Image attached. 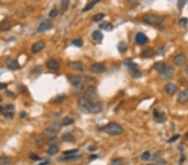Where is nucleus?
I'll return each instance as SVG.
<instances>
[{"mask_svg": "<svg viewBox=\"0 0 188 165\" xmlns=\"http://www.w3.org/2000/svg\"><path fill=\"white\" fill-rule=\"evenodd\" d=\"M68 67L71 69H75L77 71H84L85 70V65L83 64V63L79 62V61L69 62L68 64Z\"/></svg>", "mask_w": 188, "mask_h": 165, "instance_id": "obj_10", "label": "nucleus"}, {"mask_svg": "<svg viewBox=\"0 0 188 165\" xmlns=\"http://www.w3.org/2000/svg\"><path fill=\"white\" fill-rule=\"evenodd\" d=\"M125 65L129 68V70L134 69V68H138L137 64H135V63H133L131 61H125Z\"/></svg>", "mask_w": 188, "mask_h": 165, "instance_id": "obj_34", "label": "nucleus"}, {"mask_svg": "<svg viewBox=\"0 0 188 165\" xmlns=\"http://www.w3.org/2000/svg\"><path fill=\"white\" fill-rule=\"evenodd\" d=\"M153 117L154 120L157 123H162L166 120V117L164 113H161L157 109H155L153 111Z\"/></svg>", "mask_w": 188, "mask_h": 165, "instance_id": "obj_6", "label": "nucleus"}, {"mask_svg": "<svg viewBox=\"0 0 188 165\" xmlns=\"http://www.w3.org/2000/svg\"><path fill=\"white\" fill-rule=\"evenodd\" d=\"M130 71V74H131V75L134 78H141V75H142V74H141V72L138 69V68H134V69H131V70H129Z\"/></svg>", "mask_w": 188, "mask_h": 165, "instance_id": "obj_30", "label": "nucleus"}, {"mask_svg": "<svg viewBox=\"0 0 188 165\" xmlns=\"http://www.w3.org/2000/svg\"><path fill=\"white\" fill-rule=\"evenodd\" d=\"M13 116H14V114H13V112H8V113H4V117L5 118H7V119H13Z\"/></svg>", "mask_w": 188, "mask_h": 165, "instance_id": "obj_47", "label": "nucleus"}, {"mask_svg": "<svg viewBox=\"0 0 188 165\" xmlns=\"http://www.w3.org/2000/svg\"><path fill=\"white\" fill-rule=\"evenodd\" d=\"M187 62V57L182 54H177L174 58H173V63L177 67L184 66Z\"/></svg>", "mask_w": 188, "mask_h": 165, "instance_id": "obj_5", "label": "nucleus"}, {"mask_svg": "<svg viewBox=\"0 0 188 165\" xmlns=\"http://www.w3.org/2000/svg\"><path fill=\"white\" fill-rule=\"evenodd\" d=\"M105 13H97V14H95V16H93V18H92V19H93V21H95V22H100L101 20H103V19L105 18Z\"/></svg>", "mask_w": 188, "mask_h": 165, "instance_id": "obj_33", "label": "nucleus"}, {"mask_svg": "<svg viewBox=\"0 0 188 165\" xmlns=\"http://www.w3.org/2000/svg\"><path fill=\"white\" fill-rule=\"evenodd\" d=\"M79 158H81V156H78L77 154H75V155H65V157L59 158V160H60L62 162H69V161L77 160Z\"/></svg>", "mask_w": 188, "mask_h": 165, "instance_id": "obj_19", "label": "nucleus"}, {"mask_svg": "<svg viewBox=\"0 0 188 165\" xmlns=\"http://www.w3.org/2000/svg\"><path fill=\"white\" fill-rule=\"evenodd\" d=\"M68 80L75 87V88L82 89L83 87V78L79 75H69L68 76Z\"/></svg>", "mask_w": 188, "mask_h": 165, "instance_id": "obj_3", "label": "nucleus"}, {"mask_svg": "<svg viewBox=\"0 0 188 165\" xmlns=\"http://www.w3.org/2000/svg\"><path fill=\"white\" fill-rule=\"evenodd\" d=\"M47 153L50 156H53V155H55L59 153V148L57 147V145H52L49 148Z\"/></svg>", "mask_w": 188, "mask_h": 165, "instance_id": "obj_26", "label": "nucleus"}, {"mask_svg": "<svg viewBox=\"0 0 188 165\" xmlns=\"http://www.w3.org/2000/svg\"><path fill=\"white\" fill-rule=\"evenodd\" d=\"M73 123H74V119L69 118V117H65L62 120V124L65 125V126H68V125H70V124H73Z\"/></svg>", "mask_w": 188, "mask_h": 165, "instance_id": "obj_35", "label": "nucleus"}, {"mask_svg": "<svg viewBox=\"0 0 188 165\" xmlns=\"http://www.w3.org/2000/svg\"><path fill=\"white\" fill-rule=\"evenodd\" d=\"M141 54L145 58H151L153 55L155 54V52H154V50L151 48H144L142 50Z\"/></svg>", "mask_w": 188, "mask_h": 165, "instance_id": "obj_22", "label": "nucleus"}, {"mask_svg": "<svg viewBox=\"0 0 188 165\" xmlns=\"http://www.w3.org/2000/svg\"><path fill=\"white\" fill-rule=\"evenodd\" d=\"M11 28V23L9 20H3L0 23V29L2 31H8Z\"/></svg>", "mask_w": 188, "mask_h": 165, "instance_id": "obj_20", "label": "nucleus"}, {"mask_svg": "<svg viewBox=\"0 0 188 165\" xmlns=\"http://www.w3.org/2000/svg\"><path fill=\"white\" fill-rule=\"evenodd\" d=\"M103 109V105L101 103H92L88 112L90 113H98Z\"/></svg>", "mask_w": 188, "mask_h": 165, "instance_id": "obj_12", "label": "nucleus"}, {"mask_svg": "<svg viewBox=\"0 0 188 165\" xmlns=\"http://www.w3.org/2000/svg\"><path fill=\"white\" fill-rule=\"evenodd\" d=\"M186 3H187V1H186V0H179L178 3H177V7L181 9H182V8L185 6Z\"/></svg>", "mask_w": 188, "mask_h": 165, "instance_id": "obj_43", "label": "nucleus"}, {"mask_svg": "<svg viewBox=\"0 0 188 165\" xmlns=\"http://www.w3.org/2000/svg\"><path fill=\"white\" fill-rule=\"evenodd\" d=\"M91 68V71L95 74H102L105 71V66L103 64H100V63H96V64H94L93 65H91L90 67Z\"/></svg>", "mask_w": 188, "mask_h": 165, "instance_id": "obj_11", "label": "nucleus"}, {"mask_svg": "<svg viewBox=\"0 0 188 165\" xmlns=\"http://www.w3.org/2000/svg\"><path fill=\"white\" fill-rule=\"evenodd\" d=\"M164 17L155 15L151 13H145L143 16V20L145 22L151 24V25H160L164 22Z\"/></svg>", "mask_w": 188, "mask_h": 165, "instance_id": "obj_2", "label": "nucleus"}, {"mask_svg": "<svg viewBox=\"0 0 188 165\" xmlns=\"http://www.w3.org/2000/svg\"><path fill=\"white\" fill-rule=\"evenodd\" d=\"M185 160H186V157H185V155H181V158H180V161H179V164H181L184 163Z\"/></svg>", "mask_w": 188, "mask_h": 165, "instance_id": "obj_51", "label": "nucleus"}, {"mask_svg": "<svg viewBox=\"0 0 188 165\" xmlns=\"http://www.w3.org/2000/svg\"><path fill=\"white\" fill-rule=\"evenodd\" d=\"M91 103H90L89 100L86 97H81V98H79V100H78L79 108L82 110V111H86V112H88V110L89 109V107H90V105H91Z\"/></svg>", "mask_w": 188, "mask_h": 165, "instance_id": "obj_4", "label": "nucleus"}, {"mask_svg": "<svg viewBox=\"0 0 188 165\" xmlns=\"http://www.w3.org/2000/svg\"><path fill=\"white\" fill-rule=\"evenodd\" d=\"M72 44H74L75 46H76V47H81L83 45V41L80 38H75V39L73 40Z\"/></svg>", "mask_w": 188, "mask_h": 165, "instance_id": "obj_38", "label": "nucleus"}, {"mask_svg": "<svg viewBox=\"0 0 188 165\" xmlns=\"http://www.w3.org/2000/svg\"><path fill=\"white\" fill-rule=\"evenodd\" d=\"M19 116H20V118H25V117H26V113H25L24 111H23V112L20 113V115H19Z\"/></svg>", "mask_w": 188, "mask_h": 165, "instance_id": "obj_55", "label": "nucleus"}, {"mask_svg": "<svg viewBox=\"0 0 188 165\" xmlns=\"http://www.w3.org/2000/svg\"><path fill=\"white\" fill-rule=\"evenodd\" d=\"M59 14V11L57 9H52L51 11L49 12V17L50 18H55Z\"/></svg>", "mask_w": 188, "mask_h": 165, "instance_id": "obj_37", "label": "nucleus"}, {"mask_svg": "<svg viewBox=\"0 0 188 165\" xmlns=\"http://www.w3.org/2000/svg\"><path fill=\"white\" fill-rule=\"evenodd\" d=\"M49 163H50V161H49V160H45V161H44V162L40 163L39 165H48L49 164Z\"/></svg>", "mask_w": 188, "mask_h": 165, "instance_id": "obj_53", "label": "nucleus"}, {"mask_svg": "<svg viewBox=\"0 0 188 165\" xmlns=\"http://www.w3.org/2000/svg\"><path fill=\"white\" fill-rule=\"evenodd\" d=\"M69 0H63L62 2H61V5H62V8H63V11L65 12L67 9V8H68V6H69Z\"/></svg>", "mask_w": 188, "mask_h": 165, "instance_id": "obj_42", "label": "nucleus"}, {"mask_svg": "<svg viewBox=\"0 0 188 165\" xmlns=\"http://www.w3.org/2000/svg\"><path fill=\"white\" fill-rule=\"evenodd\" d=\"M186 138H187V139L188 140V133H187V134H186Z\"/></svg>", "mask_w": 188, "mask_h": 165, "instance_id": "obj_59", "label": "nucleus"}, {"mask_svg": "<svg viewBox=\"0 0 188 165\" xmlns=\"http://www.w3.org/2000/svg\"><path fill=\"white\" fill-rule=\"evenodd\" d=\"M122 164H123V159L121 158H117L112 161L111 165H122Z\"/></svg>", "mask_w": 188, "mask_h": 165, "instance_id": "obj_39", "label": "nucleus"}, {"mask_svg": "<svg viewBox=\"0 0 188 165\" xmlns=\"http://www.w3.org/2000/svg\"><path fill=\"white\" fill-rule=\"evenodd\" d=\"M149 165H153V164H149Z\"/></svg>", "mask_w": 188, "mask_h": 165, "instance_id": "obj_61", "label": "nucleus"}, {"mask_svg": "<svg viewBox=\"0 0 188 165\" xmlns=\"http://www.w3.org/2000/svg\"><path fill=\"white\" fill-rule=\"evenodd\" d=\"M101 129L104 132H105L110 135H112V136L121 135L122 133L124 132V129H123L121 125H120L117 123H113V122L104 126Z\"/></svg>", "mask_w": 188, "mask_h": 165, "instance_id": "obj_1", "label": "nucleus"}, {"mask_svg": "<svg viewBox=\"0 0 188 165\" xmlns=\"http://www.w3.org/2000/svg\"><path fill=\"white\" fill-rule=\"evenodd\" d=\"M148 41L146 35L143 33H138L135 35V43L139 45H143Z\"/></svg>", "mask_w": 188, "mask_h": 165, "instance_id": "obj_15", "label": "nucleus"}, {"mask_svg": "<svg viewBox=\"0 0 188 165\" xmlns=\"http://www.w3.org/2000/svg\"><path fill=\"white\" fill-rule=\"evenodd\" d=\"M100 2V0H96V1H91L90 3H89L85 7V9H83V11L84 12H86V11H89V10H90L97 3H99Z\"/></svg>", "mask_w": 188, "mask_h": 165, "instance_id": "obj_32", "label": "nucleus"}, {"mask_svg": "<svg viewBox=\"0 0 188 165\" xmlns=\"http://www.w3.org/2000/svg\"><path fill=\"white\" fill-rule=\"evenodd\" d=\"M44 134L45 135V136H46V137H48V138H55V133L54 132V131H53V130H52L50 128L44 129Z\"/></svg>", "mask_w": 188, "mask_h": 165, "instance_id": "obj_29", "label": "nucleus"}, {"mask_svg": "<svg viewBox=\"0 0 188 165\" xmlns=\"http://www.w3.org/2000/svg\"><path fill=\"white\" fill-rule=\"evenodd\" d=\"M58 143V139L56 138H49V140L48 141V143L52 146V145H56V143Z\"/></svg>", "mask_w": 188, "mask_h": 165, "instance_id": "obj_46", "label": "nucleus"}, {"mask_svg": "<svg viewBox=\"0 0 188 165\" xmlns=\"http://www.w3.org/2000/svg\"><path fill=\"white\" fill-rule=\"evenodd\" d=\"M178 90V88L176 84L172 83H166V86H165V91L167 94L169 95H173L175 94Z\"/></svg>", "mask_w": 188, "mask_h": 165, "instance_id": "obj_13", "label": "nucleus"}, {"mask_svg": "<svg viewBox=\"0 0 188 165\" xmlns=\"http://www.w3.org/2000/svg\"><path fill=\"white\" fill-rule=\"evenodd\" d=\"M41 71H42V66H37L33 69V72H34L35 74H40Z\"/></svg>", "mask_w": 188, "mask_h": 165, "instance_id": "obj_48", "label": "nucleus"}, {"mask_svg": "<svg viewBox=\"0 0 188 165\" xmlns=\"http://www.w3.org/2000/svg\"><path fill=\"white\" fill-rule=\"evenodd\" d=\"M29 157H30V158H31V159H33V160H34V161H36V160H39V157L37 154H31Z\"/></svg>", "mask_w": 188, "mask_h": 165, "instance_id": "obj_49", "label": "nucleus"}, {"mask_svg": "<svg viewBox=\"0 0 188 165\" xmlns=\"http://www.w3.org/2000/svg\"><path fill=\"white\" fill-rule=\"evenodd\" d=\"M180 138V135L179 134H176V135H174V136H172L167 142L168 143H173V142H175V141H177V139Z\"/></svg>", "mask_w": 188, "mask_h": 165, "instance_id": "obj_45", "label": "nucleus"}, {"mask_svg": "<svg viewBox=\"0 0 188 165\" xmlns=\"http://www.w3.org/2000/svg\"><path fill=\"white\" fill-rule=\"evenodd\" d=\"M1 100H2V97L0 96V101H1Z\"/></svg>", "mask_w": 188, "mask_h": 165, "instance_id": "obj_60", "label": "nucleus"}, {"mask_svg": "<svg viewBox=\"0 0 188 165\" xmlns=\"http://www.w3.org/2000/svg\"><path fill=\"white\" fill-rule=\"evenodd\" d=\"M174 72H175L174 68H173L172 67L169 66V67H166V68H165V69H164L160 74H161V77L162 78H164V79H168V78H171L173 76Z\"/></svg>", "mask_w": 188, "mask_h": 165, "instance_id": "obj_9", "label": "nucleus"}, {"mask_svg": "<svg viewBox=\"0 0 188 165\" xmlns=\"http://www.w3.org/2000/svg\"><path fill=\"white\" fill-rule=\"evenodd\" d=\"M61 127H62V125H61V123H59V122H55V123H54L52 125H51V127H50V129L54 131L55 133L59 132L60 129H61Z\"/></svg>", "mask_w": 188, "mask_h": 165, "instance_id": "obj_31", "label": "nucleus"}, {"mask_svg": "<svg viewBox=\"0 0 188 165\" xmlns=\"http://www.w3.org/2000/svg\"><path fill=\"white\" fill-rule=\"evenodd\" d=\"M6 94L9 97H13V93L10 92V91H6Z\"/></svg>", "mask_w": 188, "mask_h": 165, "instance_id": "obj_54", "label": "nucleus"}, {"mask_svg": "<svg viewBox=\"0 0 188 165\" xmlns=\"http://www.w3.org/2000/svg\"><path fill=\"white\" fill-rule=\"evenodd\" d=\"M188 23V19L187 18H181L180 20H179V23H180V25H181V26H186L187 24Z\"/></svg>", "mask_w": 188, "mask_h": 165, "instance_id": "obj_44", "label": "nucleus"}, {"mask_svg": "<svg viewBox=\"0 0 188 165\" xmlns=\"http://www.w3.org/2000/svg\"><path fill=\"white\" fill-rule=\"evenodd\" d=\"M166 68V64L164 63V62H157V63H155V65H154V69H155L156 72H158V73H161L165 68Z\"/></svg>", "mask_w": 188, "mask_h": 165, "instance_id": "obj_21", "label": "nucleus"}, {"mask_svg": "<svg viewBox=\"0 0 188 165\" xmlns=\"http://www.w3.org/2000/svg\"><path fill=\"white\" fill-rule=\"evenodd\" d=\"M6 65L11 70H16L19 68V62L16 59H8L6 61Z\"/></svg>", "mask_w": 188, "mask_h": 165, "instance_id": "obj_17", "label": "nucleus"}, {"mask_svg": "<svg viewBox=\"0 0 188 165\" xmlns=\"http://www.w3.org/2000/svg\"><path fill=\"white\" fill-rule=\"evenodd\" d=\"M62 139H63V141H65V142H67V143H74L75 142V137L72 135V134H70V133H65V134H64L63 135V137H62Z\"/></svg>", "mask_w": 188, "mask_h": 165, "instance_id": "obj_24", "label": "nucleus"}, {"mask_svg": "<svg viewBox=\"0 0 188 165\" xmlns=\"http://www.w3.org/2000/svg\"><path fill=\"white\" fill-rule=\"evenodd\" d=\"M67 97L65 95H64V94L59 95V96H57L56 99H55V103H63L64 101H65Z\"/></svg>", "mask_w": 188, "mask_h": 165, "instance_id": "obj_36", "label": "nucleus"}, {"mask_svg": "<svg viewBox=\"0 0 188 165\" xmlns=\"http://www.w3.org/2000/svg\"><path fill=\"white\" fill-rule=\"evenodd\" d=\"M47 67H48V68L52 69V70H59L60 68V65H59V62L55 59H49L47 62Z\"/></svg>", "mask_w": 188, "mask_h": 165, "instance_id": "obj_18", "label": "nucleus"}, {"mask_svg": "<svg viewBox=\"0 0 188 165\" xmlns=\"http://www.w3.org/2000/svg\"><path fill=\"white\" fill-rule=\"evenodd\" d=\"M45 46V44L43 40H39L38 42H36L35 44H33L32 46V52L33 54H37L39 52H40L41 50H43Z\"/></svg>", "mask_w": 188, "mask_h": 165, "instance_id": "obj_14", "label": "nucleus"}, {"mask_svg": "<svg viewBox=\"0 0 188 165\" xmlns=\"http://www.w3.org/2000/svg\"><path fill=\"white\" fill-rule=\"evenodd\" d=\"M100 28L105 29L106 31H111L113 29V25L108 22H102L100 24Z\"/></svg>", "mask_w": 188, "mask_h": 165, "instance_id": "obj_28", "label": "nucleus"}, {"mask_svg": "<svg viewBox=\"0 0 188 165\" xmlns=\"http://www.w3.org/2000/svg\"><path fill=\"white\" fill-rule=\"evenodd\" d=\"M85 93L89 99H95L98 97V92L95 87L94 86H88V88H86Z\"/></svg>", "mask_w": 188, "mask_h": 165, "instance_id": "obj_8", "label": "nucleus"}, {"mask_svg": "<svg viewBox=\"0 0 188 165\" xmlns=\"http://www.w3.org/2000/svg\"><path fill=\"white\" fill-rule=\"evenodd\" d=\"M7 83H0V89H4V88H7Z\"/></svg>", "mask_w": 188, "mask_h": 165, "instance_id": "obj_52", "label": "nucleus"}, {"mask_svg": "<svg viewBox=\"0 0 188 165\" xmlns=\"http://www.w3.org/2000/svg\"><path fill=\"white\" fill-rule=\"evenodd\" d=\"M117 48H118V51H119L121 54H124V53H125V52L127 51V49H128V45L125 44V42H121V43H119Z\"/></svg>", "mask_w": 188, "mask_h": 165, "instance_id": "obj_25", "label": "nucleus"}, {"mask_svg": "<svg viewBox=\"0 0 188 165\" xmlns=\"http://www.w3.org/2000/svg\"><path fill=\"white\" fill-rule=\"evenodd\" d=\"M92 38H93L94 40L100 42L103 39V33H101L100 31H99V30H95L92 33Z\"/></svg>", "mask_w": 188, "mask_h": 165, "instance_id": "obj_23", "label": "nucleus"}, {"mask_svg": "<svg viewBox=\"0 0 188 165\" xmlns=\"http://www.w3.org/2000/svg\"><path fill=\"white\" fill-rule=\"evenodd\" d=\"M6 109L8 110V112H12L13 110L14 109V106L13 104H8L6 106Z\"/></svg>", "mask_w": 188, "mask_h": 165, "instance_id": "obj_50", "label": "nucleus"}, {"mask_svg": "<svg viewBox=\"0 0 188 165\" xmlns=\"http://www.w3.org/2000/svg\"><path fill=\"white\" fill-rule=\"evenodd\" d=\"M53 28V23L50 22L49 20H44V22H42L39 28H38V32L39 33H43L47 30H49Z\"/></svg>", "mask_w": 188, "mask_h": 165, "instance_id": "obj_7", "label": "nucleus"}, {"mask_svg": "<svg viewBox=\"0 0 188 165\" xmlns=\"http://www.w3.org/2000/svg\"><path fill=\"white\" fill-rule=\"evenodd\" d=\"M79 149H71V150H67L64 152L65 155H75L77 154Z\"/></svg>", "mask_w": 188, "mask_h": 165, "instance_id": "obj_41", "label": "nucleus"}, {"mask_svg": "<svg viewBox=\"0 0 188 165\" xmlns=\"http://www.w3.org/2000/svg\"><path fill=\"white\" fill-rule=\"evenodd\" d=\"M3 110H4V108H3V107H2V106H0V113H3Z\"/></svg>", "mask_w": 188, "mask_h": 165, "instance_id": "obj_57", "label": "nucleus"}, {"mask_svg": "<svg viewBox=\"0 0 188 165\" xmlns=\"http://www.w3.org/2000/svg\"><path fill=\"white\" fill-rule=\"evenodd\" d=\"M177 101L180 103H184L188 101V89H185L183 91H181L178 97H177Z\"/></svg>", "mask_w": 188, "mask_h": 165, "instance_id": "obj_16", "label": "nucleus"}, {"mask_svg": "<svg viewBox=\"0 0 188 165\" xmlns=\"http://www.w3.org/2000/svg\"><path fill=\"white\" fill-rule=\"evenodd\" d=\"M97 158V155H91V156L89 157L90 159H94V158Z\"/></svg>", "mask_w": 188, "mask_h": 165, "instance_id": "obj_56", "label": "nucleus"}, {"mask_svg": "<svg viewBox=\"0 0 188 165\" xmlns=\"http://www.w3.org/2000/svg\"><path fill=\"white\" fill-rule=\"evenodd\" d=\"M185 72H186L187 75L188 76V66H187V68H186V69H185Z\"/></svg>", "mask_w": 188, "mask_h": 165, "instance_id": "obj_58", "label": "nucleus"}, {"mask_svg": "<svg viewBox=\"0 0 188 165\" xmlns=\"http://www.w3.org/2000/svg\"><path fill=\"white\" fill-rule=\"evenodd\" d=\"M12 159L9 157H0V165H9L11 164Z\"/></svg>", "mask_w": 188, "mask_h": 165, "instance_id": "obj_27", "label": "nucleus"}, {"mask_svg": "<svg viewBox=\"0 0 188 165\" xmlns=\"http://www.w3.org/2000/svg\"><path fill=\"white\" fill-rule=\"evenodd\" d=\"M150 158H151V154H150L148 151L144 152L143 154L141 155V158H142V160H144V161H147V160H149V159H150Z\"/></svg>", "mask_w": 188, "mask_h": 165, "instance_id": "obj_40", "label": "nucleus"}]
</instances>
